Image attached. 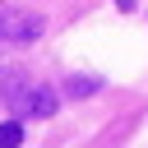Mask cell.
<instances>
[{
    "label": "cell",
    "instance_id": "obj_1",
    "mask_svg": "<svg viewBox=\"0 0 148 148\" xmlns=\"http://www.w3.org/2000/svg\"><path fill=\"white\" fill-rule=\"evenodd\" d=\"M42 32V18L14 5H0V42H32Z\"/></svg>",
    "mask_w": 148,
    "mask_h": 148
},
{
    "label": "cell",
    "instance_id": "obj_2",
    "mask_svg": "<svg viewBox=\"0 0 148 148\" xmlns=\"http://www.w3.org/2000/svg\"><path fill=\"white\" fill-rule=\"evenodd\" d=\"M14 111H18V116H51V111H56V92H51L46 83H28V88L18 92V102H14Z\"/></svg>",
    "mask_w": 148,
    "mask_h": 148
},
{
    "label": "cell",
    "instance_id": "obj_3",
    "mask_svg": "<svg viewBox=\"0 0 148 148\" xmlns=\"http://www.w3.org/2000/svg\"><path fill=\"white\" fill-rule=\"evenodd\" d=\"M32 79L23 74V69H9V65H0V106H14L18 102V92L28 88Z\"/></svg>",
    "mask_w": 148,
    "mask_h": 148
},
{
    "label": "cell",
    "instance_id": "obj_4",
    "mask_svg": "<svg viewBox=\"0 0 148 148\" xmlns=\"http://www.w3.org/2000/svg\"><path fill=\"white\" fill-rule=\"evenodd\" d=\"M18 143H23V125L18 120H5L0 125V148H18Z\"/></svg>",
    "mask_w": 148,
    "mask_h": 148
},
{
    "label": "cell",
    "instance_id": "obj_5",
    "mask_svg": "<svg viewBox=\"0 0 148 148\" xmlns=\"http://www.w3.org/2000/svg\"><path fill=\"white\" fill-rule=\"evenodd\" d=\"M97 88H102L97 79H69V83H65V92H69V97H88V92H97Z\"/></svg>",
    "mask_w": 148,
    "mask_h": 148
},
{
    "label": "cell",
    "instance_id": "obj_6",
    "mask_svg": "<svg viewBox=\"0 0 148 148\" xmlns=\"http://www.w3.org/2000/svg\"><path fill=\"white\" fill-rule=\"evenodd\" d=\"M116 5H120V9H134V0H116Z\"/></svg>",
    "mask_w": 148,
    "mask_h": 148
}]
</instances>
